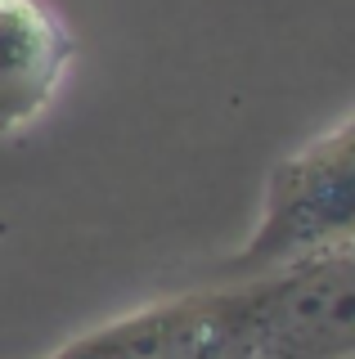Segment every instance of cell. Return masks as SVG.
<instances>
[{
    "mask_svg": "<svg viewBox=\"0 0 355 359\" xmlns=\"http://www.w3.org/2000/svg\"><path fill=\"white\" fill-rule=\"evenodd\" d=\"M76 41L46 0H0V135L41 117L72 67Z\"/></svg>",
    "mask_w": 355,
    "mask_h": 359,
    "instance_id": "obj_4",
    "label": "cell"
},
{
    "mask_svg": "<svg viewBox=\"0 0 355 359\" xmlns=\"http://www.w3.org/2000/svg\"><path fill=\"white\" fill-rule=\"evenodd\" d=\"M252 283V359H355V247Z\"/></svg>",
    "mask_w": 355,
    "mask_h": 359,
    "instance_id": "obj_3",
    "label": "cell"
},
{
    "mask_svg": "<svg viewBox=\"0 0 355 359\" xmlns=\"http://www.w3.org/2000/svg\"><path fill=\"white\" fill-rule=\"evenodd\" d=\"M337 247H355V117H342L333 130L274 162L257 229L239 252L212 265L207 283L274 274Z\"/></svg>",
    "mask_w": 355,
    "mask_h": 359,
    "instance_id": "obj_1",
    "label": "cell"
},
{
    "mask_svg": "<svg viewBox=\"0 0 355 359\" xmlns=\"http://www.w3.org/2000/svg\"><path fill=\"white\" fill-rule=\"evenodd\" d=\"M46 359H252V283H203L158 297Z\"/></svg>",
    "mask_w": 355,
    "mask_h": 359,
    "instance_id": "obj_2",
    "label": "cell"
}]
</instances>
